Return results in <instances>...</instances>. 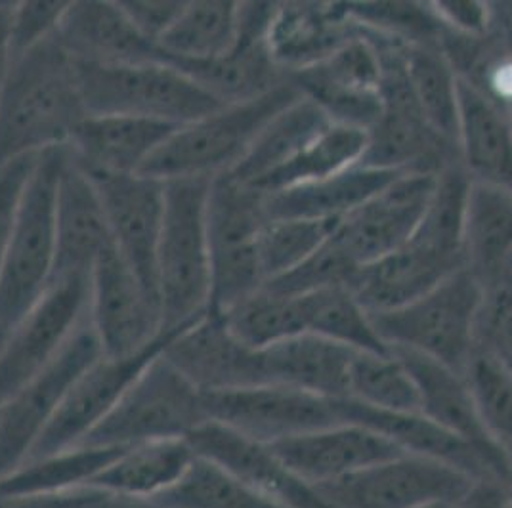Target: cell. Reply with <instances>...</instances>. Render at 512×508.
Returning <instances> with one entry per match:
<instances>
[{"label":"cell","mask_w":512,"mask_h":508,"mask_svg":"<svg viewBox=\"0 0 512 508\" xmlns=\"http://www.w3.org/2000/svg\"><path fill=\"white\" fill-rule=\"evenodd\" d=\"M463 268L482 289L512 279V193L470 182L463 226Z\"/></svg>","instance_id":"30"},{"label":"cell","mask_w":512,"mask_h":508,"mask_svg":"<svg viewBox=\"0 0 512 508\" xmlns=\"http://www.w3.org/2000/svg\"><path fill=\"white\" fill-rule=\"evenodd\" d=\"M69 2L23 0L12 10V54L14 58L52 39L64 18Z\"/></svg>","instance_id":"48"},{"label":"cell","mask_w":512,"mask_h":508,"mask_svg":"<svg viewBox=\"0 0 512 508\" xmlns=\"http://www.w3.org/2000/svg\"><path fill=\"white\" fill-rule=\"evenodd\" d=\"M463 264L409 239L404 247L365 264L350 283V291L369 314H383L425 297Z\"/></svg>","instance_id":"26"},{"label":"cell","mask_w":512,"mask_h":508,"mask_svg":"<svg viewBox=\"0 0 512 508\" xmlns=\"http://www.w3.org/2000/svg\"><path fill=\"white\" fill-rule=\"evenodd\" d=\"M270 447L283 465L314 487L406 455L379 432L356 423L331 424Z\"/></svg>","instance_id":"21"},{"label":"cell","mask_w":512,"mask_h":508,"mask_svg":"<svg viewBox=\"0 0 512 508\" xmlns=\"http://www.w3.org/2000/svg\"><path fill=\"white\" fill-rule=\"evenodd\" d=\"M88 508H161L150 499H138V497H125V495H111L98 489L96 499Z\"/></svg>","instance_id":"54"},{"label":"cell","mask_w":512,"mask_h":508,"mask_svg":"<svg viewBox=\"0 0 512 508\" xmlns=\"http://www.w3.org/2000/svg\"><path fill=\"white\" fill-rule=\"evenodd\" d=\"M390 350L406 365L409 375L417 384L421 403L419 413L476 447L490 461L497 474L509 482V466L499 449L491 442L484 424L480 421L467 379L446 365L421 354L402 348Z\"/></svg>","instance_id":"27"},{"label":"cell","mask_w":512,"mask_h":508,"mask_svg":"<svg viewBox=\"0 0 512 508\" xmlns=\"http://www.w3.org/2000/svg\"><path fill=\"white\" fill-rule=\"evenodd\" d=\"M356 350L314 333H302L262 350L268 384H281L325 400L348 398V375Z\"/></svg>","instance_id":"29"},{"label":"cell","mask_w":512,"mask_h":508,"mask_svg":"<svg viewBox=\"0 0 512 508\" xmlns=\"http://www.w3.org/2000/svg\"><path fill=\"white\" fill-rule=\"evenodd\" d=\"M123 10L136 29L157 46L161 37L184 10L186 2L178 0H121Z\"/></svg>","instance_id":"51"},{"label":"cell","mask_w":512,"mask_h":508,"mask_svg":"<svg viewBox=\"0 0 512 508\" xmlns=\"http://www.w3.org/2000/svg\"><path fill=\"white\" fill-rule=\"evenodd\" d=\"M365 148L367 130L333 123L302 149L289 165L256 184L255 190L270 195L295 186L320 182L358 165Z\"/></svg>","instance_id":"38"},{"label":"cell","mask_w":512,"mask_h":508,"mask_svg":"<svg viewBox=\"0 0 512 508\" xmlns=\"http://www.w3.org/2000/svg\"><path fill=\"white\" fill-rule=\"evenodd\" d=\"M182 329L184 327L163 331L161 337L155 340L150 348L136 356L121 360L100 356L94 361L85 373L73 382L58 413L54 415L52 423L46 426L43 436L33 447L27 461L43 459L81 444L83 438L111 413V409L123 398L128 386L136 381V377L146 369V365L159 354H163L167 344Z\"/></svg>","instance_id":"15"},{"label":"cell","mask_w":512,"mask_h":508,"mask_svg":"<svg viewBox=\"0 0 512 508\" xmlns=\"http://www.w3.org/2000/svg\"><path fill=\"white\" fill-rule=\"evenodd\" d=\"M348 400L381 411L419 413V390L406 365L386 354L356 352L348 375Z\"/></svg>","instance_id":"40"},{"label":"cell","mask_w":512,"mask_h":508,"mask_svg":"<svg viewBox=\"0 0 512 508\" xmlns=\"http://www.w3.org/2000/svg\"><path fill=\"white\" fill-rule=\"evenodd\" d=\"M300 300L306 319V333L339 342L356 352H390L375 331L371 314L348 287L321 289L302 295Z\"/></svg>","instance_id":"39"},{"label":"cell","mask_w":512,"mask_h":508,"mask_svg":"<svg viewBox=\"0 0 512 508\" xmlns=\"http://www.w3.org/2000/svg\"><path fill=\"white\" fill-rule=\"evenodd\" d=\"M176 128L127 115H90L65 148L88 176H132L142 172Z\"/></svg>","instance_id":"23"},{"label":"cell","mask_w":512,"mask_h":508,"mask_svg":"<svg viewBox=\"0 0 512 508\" xmlns=\"http://www.w3.org/2000/svg\"><path fill=\"white\" fill-rule=\"evenodd\" d=\"M222 318L237 339L255 350H264L306 333L300 297L279 295L264 287L241 300Z\"/></svg>","instance_id":"42"},{"label":"cell","mask_w":512,"mask_h":508,"mask_svg":"<svg viewBox=\"0 0 512 508\" xmlns=\"http://www.w3.org/2000/svg\"><path fill=\"white\" fill-rule=\"evenodd\" d=\"M77 73L88 117L127 115L184 127L224 107L186 73L163 60L136 65L77 64Z\"/></svg>","instance_id":"6"},{"label":"cell","mask_w":512,"mask_h":508,"mask_svg":"<svg viewBox=\"0 0 512 508\" xmlns=\"http://www.w3.org/2000/svg\"><path fill=\"white\" fill-rule=\"evenodd\" d=\"M86 117L77 64L56 37L31 48L0 83V167L65 148Z\"/></svg>","instance_id":"1"},{"label":"cell","mask_w":512,"mask_h":508,"mask_svg":"<svg viewBox=\"0 0 512 508\" xmlns=\"http://www.w3.org/2000/svg\"><path fill=\"white\" fill-rule=\"evenodd\" d=\"M358 27L402 43H438L442 25L428 4L417 2H344Z\"/></svg>","instance_id":"45"},{"label":"cell","mask_w":512,"mask_h":508,"mask_svg":"<svg viewBox=\"0 0 512 508\" xmlns=\"http://www.w3.org/2000/svg\"><path fill=\"white\" fill-rule=\"evenodd\" d=\"M407 79L428 127L457 148L459 75L438 43H402Z\"/></svg>","instance_id":"36"},{"label":"cell","mask_w":512,"mask_h":508,"mask_svg":"<svg viewBox=\"0 0 512 508\" xmlns=\"http://www.w3.org/2000/svg\"><path fill=\"white\" fill-rule=\"evenodd\" d=\"M436 176L400 174L362 207L344 216L333 233L342 251L362 268L404 247L427 211Z\"/></svg>","instance_id":"18"},{"label":"cell","mask_w":512,"mask_h":508,"mask_svg":"<svg viewBox=\"0 0 512 508\" xmlns=\"http://www.w3.org/2000/svg\"><path fill=\"white\" fill-rule=\"evenodd\" d=\"M163 356L203 394L268 384L262 350L243 344L214 312L184 327Z\"/></svg>","instance_id":"19"},{"label":"cell","mask_w":512,"mask_h":508,"mask_svg":"<svg viewBox=\"0 0 512 508\" xmlns=\"http://www.w3.org/2000/svg\"><path fill=\"white\" fill-rule=\"evenodd\" d=\"M476 350L512 373V279L484 289L476 323Z\"/></svg>","instance_id":"47"},{"label":"cell","mask_w":512,"mask_h":508,"mask_svg":"<svg viewBox=\"0 0 512 508\" xmlns=\"http://www.w3.org/2000/svg\"><path fill=\"white\" fill-rule=\"evenodd\" d=\"M335 407L342 423L367 426L379 432L406 455H415L451 466L469 476L470 480L497 478L507 482L497 474V470L476 447L451 434L440 424L430 421L423 413L381 411L348 398L335 400Z\"/></svg>","instance_id":"24"},{"label":"cell","mask_w":512,"mask_h":508,"mask_svg":"<svg viewBox=\"0 0 512 508\" xmlns=\"http://www.w3.org/2000/svg\"><path fill=\"white\" fill-rule=\"evenodd\" d=\"M268 220L260 191L228 174L213 178L207 203L213 279L209 312L224 316L264 287L258 239Z\"/></svg>","instance_id":"8"},{"label":"cell","mask_w":512,"mask_h":508,"mask_svg":"<svg viewBox=\"0 0 512 508\" xmlns=\"http://www.w3.org/2000/svg\"><path fill=\"white\" fill-rule=\"evenodd\" d=\"M205 423H209V415L203 392L159 354L79 445L132 447L161 440H188Z\"/></svg>","instance_id":"7"},{"label":"cell","mask_w":512,"mask_h":508,"mask_svg":"<svg viewBox=\"0 0 512 508\" xmlns=\"http://www.w3.org/2000/svg\"><path fill=\"white\" fill-rule=\"evenodd\" d=\"M482 285L461 268L425 297L383 314H371L388 348H402L438 361L465 377L476 352Z\"/></svg>","instance_id":"5"},{"label":"cell","mask_w":512,"mask_h":508,"mask_svg":"<svg viewBox=\"0 0 512 508\" xmlns=\"http://www.w3.org/2000/svg\"><path fill=\"white\" fill-rule=\"evenodd\" d=\"M289 79L337 125L369 130L383 113L381 58L362 29L333 54Z\"/></svg>","instance_id":"14"},{"label":"cell","mask_w":512,"mask_h":508,"mask_svg":"<svg viewBox=\"0 0 512 508\" xmlns=\"http://www.w3.org/2000/svg\"><path fill=\"white\" fill-rule=\"evenodd\" d=\"M111 245L100 195L67 151L56 191V264L52 279L90 276L96 260Z\"/></svg>","instance_id":"25"},{"label":"cell","mask_w":512,"mask_h":508,"mask_svg":"<svg viewBox=\"0 0 512 508\" xmlns=\"http://www.w3.org/2000/svg\"><path fill=\"white\" fill-rule=\"evenodd\" d=\"M406 172L354 165L320 182L264 195L270 218L342 220Z\"/></svg>","instance_id":"32"},{"label":"cell","mask_w":512,"mask_h":508,"mask_svg":"<svg viewBox=\"0 0 512 508\" xmlns=\"http://www.w3.org/2000/svg\"><path fill=\"white\" fill-rule=\"evenodd\" d=\"M125 447L75 445L43 459L23 463L0 482L2 495H52L90 482L111 465Z\"/></svg>","instance_id":"37"},{"label":"cell","mask_w":512,"mask_h":508,"mask_svg":"<svg viewBox=\"0 0 512 508\" xmlns=\"http://www.w3.org/2000/svg\"><path fill=\"white\" fill-rule=\"evenodd\" d=\"M88 319L106 358H130L163 333L161 306L111 245L90 272Z\"/></svg>","instance_id":"11"},{"label":"cell","mask_w":512,"mask_h":508,"mask_svg":"<svg viewBox=\"0 0 512 508\" xmlns=\"http://www.w3.org/2000/svg\"><path fill=\"white\" fill-rule=\"evenodd\" d=\"M341 220L270 218L258 239L264 285L295 270L335 233Z\"/></svg>","instance_id":"43"},{"label":"cell","mask_w":512,"mask_h":508,"mask_svg":"<svg viewBox=\"0 0 512 508\" xmlns=\"http://www.w3.org/2000/svg\"><path fill=\"white\" fill-rule=\"evenodd\" d=\"M8 335H10V331H8V329H4V327L0 325V350H2L4 342H6V339H8Z\"/></svg>","instance_id":"56"},{"label":"cell","mask_w":512,"mask_h":508,"mask_svg":"<svg viewBox=\"0 0 512 508\" xmlns=\"http://www.w3.org/2000/svg\"><path fill=\"white\" fill-rule=\"evenodd\" d=\"M459 163L470 180L512 193V128L476 88L459 79Z\"/></svg>","instance_id":"31"},{"label":"cell","mask_w":512,"mask_h":508,"mask_svg":"<svg viewBox=\"0 0 512 508\" xmlns=\"http://www.w3.org/2000/svg\"><path fill=\"white\" fill-rule=\"evenodd\" d=\"M472 482L451 466L400 455L316 489L327 508H417L457 503Z\"/></svg>","instance_id":"12"},{"label":"cell","mask_w":512,"mask_h":508,"mask_svg":"<svg viewBox=\"0 0 512 508\" xmlns=\"http://www.w3.org/2000/svg\"><path fill=\"white\" fill-rule=\"evenodd\" d=\"M100 356V344L86 316L60 354L0 403V482L29 459L73 382Z\"/></svg>","instance_id":"9"},{"label":"cell","mask_w":512,"mask_h":508,"mask_svg":"<svg viewBox=\"0 0 512 508\" xmlns=\"http://www.w3.org/2000/svg\"><path fill=\"white\" fill-rule=\"evenodd\" d=\"M360 33L344 2H278L268 46L279 69L291 77L318 64Z\"/></svg>","instance_id":"28"},{"label":"cell","mask_w":512,"mask_h":508,"mask_svg":"<svg viewBox=\"0 0 512 508\" xmlns=\"http://www.w3.org/2000/svg\"><path fill=\"white\" fill-rule=\"evenodd\" d=\"M54 37L77 64L136 65L161 60L159 48L130 22L121 2H69Z\"/></svg>","instance_id":"22"},{"label":"cell","mask_w":512,"mask_h":508,"mask_svg":"<svg viewBox=\"0 0 512 508\" xmlns=\"http://www.w3.org/2000/svg\"><path fill=\"white\" fill-rule=\"evenodd\" d=\"M12 10L14 2H0V83L4 81L14 54H12Z\"/></svg>","instance_id":"53"},{"label":"cell","mask_w":512,"mask_h":508,"mask_svg":"<svg viewBox=\"0 0 512 508\" xmlns=\"http://www.w3.org/2000/svg\"><path fill=\"white\" fill-rule=\"evenodd\" d=\"M480 421L512 476V373L476 350L465 371Z\"/></svg>","instance_id":"44"},{"label":"cell","mask_w":512,"mask_h":508,"mask_svg":"<svg viewBox=\"0 0 512 508\" xmlns=\"http://www.w3.org/2000/svg\"><path fill=\"white\" fill-rule=\"evenodd\" d=\"M278 2H239L235 44L209 62L171 64L209 92L222 106L255 100L285 83L268 46V31Z\"/></svg>","instance_id":"16"},{"label":"cell","mask_w":512,"mask_h":508,"mask_svg":"<svg viewBox=\"0 0 512 508\" xmlns=\"http://www.w3.org/2000/svg\"><path fill=\"white\" fill-rule=\"evenodd\" d=\"M507 484L497 478L474 480L455 508H511Z\"/></svg>","instance_id":"52"},{"label":"cell","mask_w":512,"mask_h":508,"mask_svg":"<svg viewBox=\"0 0 512 508\" xmlns=\"http://www.w3.org/2000/svg\"><path fill=\"white\" fill-rule=\"evenodd\" d=\"M333 121L308 98H300L268 123L234 169L232 180L255 188L264 178L289 165Z\"/></svg>","instance_id":"34"},{"label":"cell","mask_w":512,"mask_h":508,"mask_svg":"<svg viewBox=\"0 0 512 508\" xmlns=\"http://www.w3.org/2000/svg\"><path fill=\"white\" fill-rule=\"evenodd\" d=\"M417 508H455V503H428V505Z\"/></svg>","instance_id":"55"},{"label":"cell","mask_w":512,"mask_h":508,"mask_svg":"<svg viewBox=\"0 0 512 508\" xmlns=\"http://www.w3.org/2000/svg\"><path fill=\"white\" fill-rule=\"evenodd\" d=\"M501 113L507 117V121H509V125H511L512 128V104L511 106L505 107V109H501Z\"/></svg>","instance_id":"57"},{"label":"cell","mask_w":512,"mask_h":508,"mask_svg":"<svg viewBox=\"0 0 512 508\" xmlns=\"http://www.w3.org/2000/svg\"><path fill=\"white\" fill-rule=\"evenodd\" d=\"M195 459L188 440H161L125 447L92 482L111 495L153 499L174 486Z\"/></svg>","instance_id":"33"},{"label":"cell","mask_w":512,"mask_h":508,"mask_svg":"<svg viewBox=\"0 0 512 508\" xmlns=\"http://www.w3.org/2000/svg\"><path fill=\"white\" fill-rule=\"evenodd\" d=\"M67 148L39 155L0 272V325L12 331L43 297L56 264V191Z\"/></svg>","instance_id":"4"},{"label":"cell","mask_w":512,"mask_h":508,"mask_svg":"<svg viewBox=\"0 0 512 508\" xmlns=\"http://www.w3.org/2000/svg\"><path fill=\"white\" fill-rule=\"evenodd\" d=\"M188 444L197 457L222 466L239 482L283 508H327L318 489L283 465L268 444L214 421L199 426Z\"/></svg>","instance_id":"20"},{"label":"cell","mask_w":512,"mask_h":508,"mask_svg":"<svg viewBox=\"0 0 512 508\" xmlns=\"http://www.w3.org/2000/svg\"><path fill=\"white\" fill-rule=\"evenodd\" d=\"M209 421L224 424L260 444H278L300 434L342 423L335 400L281 384L203 394Z\"/></svg>","instance_id":"13"},{"label":"cell","mask_w":512,"mask_h":508,"mask_svg":"<svg viewBox=\"0 0 512 508\" xmlns=\"http://www.w3.org/2000/svg\"><path fill=\"white\" fill-rule=\"evenodd\" d=\"M90 276L52 279L0 350V403L54 360L88 316Z\"/></svg>","instance_id":"10"},{"label":"cell","mask_w":512,"mask_h":508,"mask_svg":"<svg viewBox=\"0 0 512 508\" xmlns=\"http://www.w3.org/2000/svg\"><path fill=\"white\" fill-rule=\"evenodd\" d=\"M438 23L461 37H482L493 22V4L478 0H438L428 4Z\"/></svg>","instance_id":"50"},{"label":"cell","mask_w":512,"mask_h":508,"mask_svg":"<svg viewBox=\"0 0 512 508\" xmlns=\"http://www.w3.org/2000/svg\"><path fill=\"white\" fill-rule=\"evenodd\" d=\"M88 178L104 205L113 247L161 306L157 247L165 214V182L144 174Z\"/></svg>","instance_id":"17"},{"label":"cell","mask_w":512,"mask_h":508,"mask_svg":"<svg viewBox=\"0 0 512 508\" xmlns=\"http://www.w3.org/2000/svg\"><path fill=\"white\" fill-rule=\"evenodd\" d=\"M507 486H509V503H511V508H512V476H511V480H509V484H507Z\"/></svg>","instance_id":"58"},{"label":"cell","mask_w":512,"mask_h":508,"mask_svg":"<svg viewBox=\"0 0 512 508\" xmlns=\"http://www.w3.org/2000/svg\"><path fill=\"white\" fill-rule=\"evenodd\" d=\"M302 98L291 79L255 100L220 107L178 127L151 155L140 174L163 182L182 178H216L234 169L258 134L283 109Z\"/></svg>","instance_id":"3"},{"label":"cell","mask_w":512,"mask_h":508,"mask_svg":"<svg viewBox=\"0 0 512 508\" xmlns=\"http://www.w3.org/2000/svg\"><path fill=\"white\" fill-rule=\"evenodd\" d=\"M39 155H29L0 167V272L14 232L23 191Z\"/></svg>","instance_id":"49"},{"label":"cell","mask_w":512,"mask_h":508,"mask_svg":"<svg viewBox=\"0 0 512 508\" xmlns=\"http://www.w3.org/2000/svg\"><path fill=\"white\" fill-rule=\"evenodd\" d=\"M237 22L239 2H186L176 22L157 43L161 60L167 64H186L220 58L235 44Z\"/></svg>","instance_id":"35"},{"label":"cell","mask_w":512,"mask_h":508,"mask_svg":"<svg viewBox=\"0 0 512 508\" xmlns=\"http://www.w3.org/2000/svg\"><path fill=\"white\" fill-rule=\"evenodd\" d=\"M360 266L342 251L341 245L331 235L320 249L308 256L295 270L276 277L264 289L287 297H302L321 289L348 287Z\"/></svg>","instance_id":"46"},{"label":"cell","mask_w":512,"mask_h":508,"mask_svg":"<svg viewBox=\"0 0 512 508\" xmlns=\"http://www.w3.org/2000/svg\"><path fill=\"white\" fill-rule=\"evenodd\" d=\"M150 501L161 508H283L197 455L174 486Z\"/></svg>","instance_id":"41"},{"label":"cell","mask_w":512,"mask_h":508,"mask_svg":"<svg viewBox=\"0 0 512 508\" xmlns=\"http://www.w3.org/2000/svg\"><path fill=\"white\" fill-rule=\"evenodd\" d=\"M211 178L165 182V214L157 247V287L163 331L186 327L211 306L207 203Z\"/></svg>","instance_id":"2"}]
</instances>
